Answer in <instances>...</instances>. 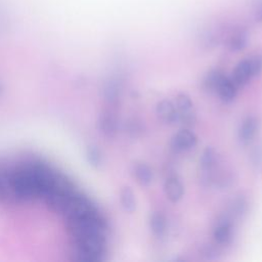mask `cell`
<instances>
[{"label":"cell","instance_id":"obj_16","mask_svg":"<svg viewBox=\"0 0 262 262\" xmlns=\"http://www.w3.org/2000/svg\"><path fill=\"white\" fill-rule=\"evenodd\" d=\"M223 77H224V75L222 73H220L219 71L210 72L207 75L206 79L204 80V87L209 91H214L215 92Z\"/></svg>","mask_w":262,"mask_h":262},{"label":"cell","instance_id":"obj_4","mask_svg":"<svg viewBox=\"0 0 262 262\" xmlns=\"http://www.w3.org/2000/svg\"><path fill=\"white\" fill-rule=\"evenodd\" d=\"M157 115L159 119L165 124H173L178 121V115L176 106L168 99H163L157 104Z\"/></svg>","mask_w":262,"mask_h":262},{"label":"cell","instance_id":"obj_9","mask_svg":"<svg viewBox=\"0 0 262 262\" xmlns=\"http://www.w3.org/2000/svg\"><path fill=\"white\" fill-rule=\"evenodd\" d=\"M236 85L232 82L231 79L224 76L220 81L215 92L218 93L220 98L225 102H230L234 99L236 95Z\"/></svg>","mask_w":262,"mask_h":262},{"label":"cell","instance_id":"obj_18","mask_svg":"<svg viewBox=\"0 0 262 262\" xmlns=\"http://www.w3.org/2000/svg\"><path fill=\"white\" fill-rule=\"evenodd\" d=\"M252 76L256 77L262 72V55H254L249 58Z\"/></svg>","mask_w":262,"mask_h":262},{"label":"cell","instance_id":"obj_20","mask_svg":"<svg viewBox=\"0 0 262 262\" xmlns=\"http://www.w3.org/2000/svg\"><path fill=\"white\" fill-rule=\"evenodd\" d=\"M0 92H1V87H0Z\"/></svg>","mask_w":262,"mask_h":262},{"label":"cell","instance_id":"obj_8","mask_svg":"<svg viewBox=\"0 0 262 262\" xmlns=\"http://www.w3.org/2000/svg\"><path fill=\"white\" fill-rule=\"evenodd\" d=\"M99 128L107 136H113L118 130V119L111 111L103 112L99 117Z\"/></svg>","mask_w":262,"mask_h":262},{"label":"cell","instance_id":"obj_1","mask_svg":"<svg viewBox=\"0 0 262 262\" xmlns=\"http://www.w3.org/2000/svg\"><path fill=\"white\" fill-rule=\"evenodd\" d=\"M175 106L177 110L178 121L187 127L192 126L195 123L196 115L193 103L186 93H179L176 96Z\"/></svg>","mask_w":262,"mask_h":262},{"label":"cell","instance_id":"obj_19","mask_svg":"<svg viewBox=\"0 0 262 262\" xmlns=\"http://www.w3.org/2000/svg\"><path fill=\"white\" fill-rule=\"evenodd\" d=\"M140 130H141L140 124L137 123L136 121H132L131 123H128V132L136 133V132H139Z\"/></svg>","mask_w":262,"mask_h":262},{"label":"cell","instance_id":"obj_14","mask_svg":"<svg viewBox=\"0 0 262 262\" xmlns=\"http://www.w3.org/2000/svg\"><path fill=\"white\" fill-rule=\"evenodd\" d=\"M103 93L108 102H115L120 96V85L115 80H108L104 85Z\"/></svg>","mask_w":262,"mask_h":262},{"label":"cell","instance_id":"obj_7","mask_svg":"<svg viewBox=\"0 0 262 262\" xmlns=\"http://www.w3.org/2000/svg\"><path fill=\"white\" fill-rule=\"evenodd\" d=\"M214 239L219 245H227L232 236V225L229 220H220L213 231Z\"/></svg>","mask_w":262,"mask_h":262},{"label":"cell","instance_id":"obj_2","mask_svg":"<svg viewBox=\"0 0 262 262\" xmlns=\"http://www.w3.org/2000/svg\"><path fill=\"white\" fill-rule=\"evenodd\" d=\"M198 143L195 134L187 128L179 130L171 140V147L176 152H183L192 149Z\"/></svg>","mask_w":262,"mask_h":262},{"label":"cell","instance_id":"obj_10","mask_svg":"<svg viewBox=\"0 0 262 262\" xmlns=\"http://www.w3.org/2000/svg\"><path fill=\"white\" fill-rule=\"evenodd\" d=\"M216 160V154L212 147H207L200 159V164H201V170H202V175L205 180H209L210 175L212 173L214 164Z\"/></svg>","mask_w":262,"mask_h":262},{"label":"cell","instance_id":"obj_12","mask_svg":"<svg viewBox=\"0 0 262 262\" xmlns=\"http://www.w3.org/2000/svg\"><path fill=\"white\" fill-rule=\"evenodd\" d=\"M134 176L137 180V182L143 186H146L150 184L152 180V171L150 167L144 163H138L134 166L133 169Z\"/></svg>","mask_w":262,"mask_h":262},{"label":"cell","instance_id":"obj_5","mask_svg":"<svg viewBox=\"0 0 262 262\" xmlns=\"http://www.w3.org/2000/svg\"><path fill=\"white\" fill-rule=\"evenodd\" d=\"M253 78L251 68H250V62L249 58L243 59L237 63L235 69L232 72V77L231 80L232 82L236 85V87L244 86L247 84L251 79Z\"/></svg>","mask_w":262,"mask_h":262},{"label":"cell","instance_id":"obj_17","mask_svg":"<svg viewBox=\"0 0 262 262\" xmlns=\"http://www.w3.org/2000/svg\"><path fill=\"white\" fill-rule=\"evenodd\" d=\"M87 159L89 161V163L94 166V167H98L101 162H102V156L100 150L95 147V146H90L87 149Z\"/></svg>","mask_w":262,"mask_h":262},{"label":"cell","instance_id":"obj_13","mask_svg":"<svg viewBox=\"0 0 262 262\" xmlns=\"http://www.w3.org/2000/svg\"><path fill=\"white\" fill-rule=\"evenodd\" d=\"M120 202L121 205L123 207V209L128 212V213H132L135 211L136 209V198L134 192L132 191V189L128 186L124 187L121 190L120 193Z\"/></svg>","mask_w":262,"mask_h":262},{"label":"cell","instance_id":"obj_3","mask_svg":"<svg viewBox=\"0 0 262 262\" xmlns=\"http://www.w3.org/2000/svg\"><path fill=\"white\" fill-rule=\"evenodd\" d=\"M258 126V120L254 116H249L243 121L238 130V138L242 143L248 144L253 140V138L257 134Z\"/></svg>","mask_w":262,"mask_h":262},{"label":"cell","instance_id":"obj_15","mask_svg":"<svg viewBox=\"0 0 262 262\" xmlns=\"http://www.w3.org/2000/svg\"><path fill=\"white\" fill-rule=\"evenodd\" d=\"M12 196L10 184V172L0 171V200Z\"/></svg>","mask_w":262,"mask_h":262},{"label":"cell","instance_id":"obj_11","mask_svg":"<svg viewBox=\"0 0 262 262\" xmlns=\"http://www.w3.org/2000/svg\"><path fill=\"white\" fill-rule=\"evenodd\" d=\"M167 218L166 216L161 212H154L149 217V227L152 233L161 237L166 233L167 230Z\"/></svg>","mask_w":262,"mask_h":262},{"label":"cell","instance_id":"obj_6","mask_svg":"<svg viewBox=\"0 0 262 262\" xmlns=\"http://www.w3.org/2000/svg\"><path fill=\"white\" fill-rule=\"evenodd\" d=\"M164 188L168 200L172 203H177L183 196L184 187L181 181L175 176H171L166 180Z\"/></svg>","mask_w":262,"mask_h":262}]
</instances>
